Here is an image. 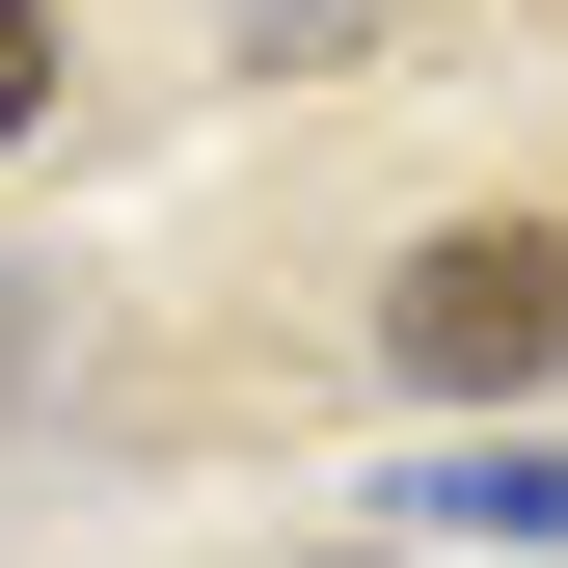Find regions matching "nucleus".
I'll list each match as a JSON object with an SVG mask.
<instances>
[{"instance_id": "nucleus-1", "label": "nucleus", "mask_w": 568, "mask_h": 568, "mask_svg": "<svg viewBox=\"0 0 568 568\" xmlns=\"http://www.w3.org/2000/svg\"><path fill=\"white\" fill-rule=\"evenodd\" d=\"M379 352L434 406H515V379H568V217H434L379 271Z\"/></svg>"}, {"instance_id": "nucleus-3", "label": "nucleus", "mask_w": 568, "mask_h": 568, "mask_svg": "<svg viewBox=\"0 0 568 568\" xmlns=\"http://www.w3.org/2000/svg\"><path fill=\"white\" fill-rule=\"evenodd\" d=\"M28 109H54V28H28V0H0V135H28Z\"/></svg>"}, {"instance_id": "nucleus-2", "label": "nucleus", "mask_w": 568, "mask_h": 568, "mask_svg": "<svg viewBox=\"0 0 568 568\" xmlns=\"http://www.w3.org/2000/svg\"><path fill=\"white\" fill-rule=\"evenodd\" d=\"M434 515H515V541H568V460H460Z\"/></svg>"}]
</instances>
